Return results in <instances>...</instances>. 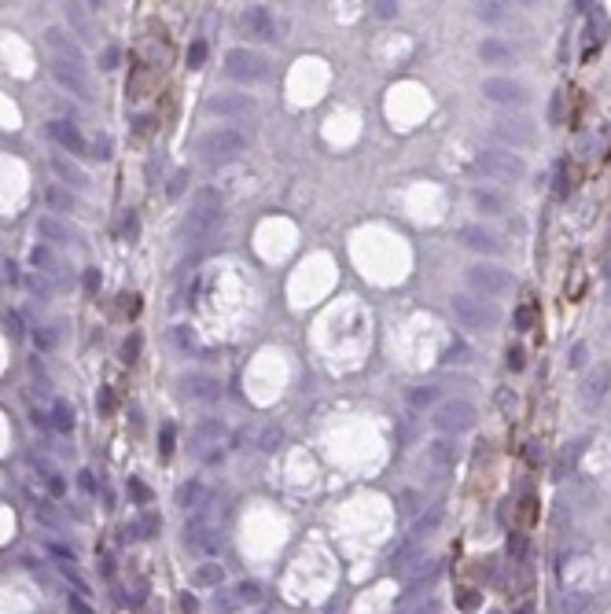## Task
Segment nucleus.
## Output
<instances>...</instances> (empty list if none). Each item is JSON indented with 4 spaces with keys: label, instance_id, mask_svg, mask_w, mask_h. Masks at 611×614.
<instances>
[{
    "label": "nucleus",
    "instance_id": "36",
    "mask_svg": "<svg viewBox=\"0 0 611 614\" xmlns=\"http://www.w3.org/2000/svg\"><path fill=\"white\" fill-rule=\"evenodd\" d=\"M118 59H122V52H118V48H103L100 52V70H114Z\"/></svg>",
    "mask_w": 611,
    "mask_h": 614
},
{
    "label": "nucleus",
    "instance_id": "53",
    "mask_svg": "<svg viewBox=\"0 0 611 614\" xmlns=\"http://www.w3.org/2000/svg\"><path fill=\"white\" fill-rule=\"evenodd\" d=\"M125 235H130V240H136V218H133V213L125 218Z\"/></svg>",
    "mask_w": 611,
    "mask_h": 614
},
{
    "label": "nucleus",
    "instance_id": "35",
    "mask_svg": "<svg viewBox=\"0 0 611 614\" xmlns=\"http://www.w3.org/2000/svg\"><path fill=\"white\" fill-rule=\"evenodd\" d=\"M118 301H122L118 309H122L125 317H136V313H141V295H122Z\"/></svg>",
    "mask_w": 611,
    "mask_h": 614
},
{
    "label": "nucleus",
    "instance_id": "60",
    "mask_svg": "<svg viewBox=\"0 0 611 614\" xmlns=\"http://www.w3.org/2000/svg\"><path fill=\"white\" fill-rule=\"evenodd\" d=\"M490 614H501V611H490Z\"/></svg>",
    "mask_w": 611,
    "mask_h": 614
},
{
    "label": "nucleus",
    "instance_id": "47",
    "mask_svg": "<svg viewBox=\"0 0 611 614\" xmlns=\"http://www.w3.org/2000/svg\"><path fill=\"white\" fill-rule=\"evenodd\" d=\"M497 405H501V412H512V408H516V394L501 390V394H497Z\"/></svg>",
    "mask_w": 611,
    "mask_h": 614
},
{
    "label": "nucleus",
    "instance_id": "30",
    "mask_svg": "<svg viewBox=\"0 0 611 614\" xmlns=\"http://www.w3.org/2000/svg\"><path fill=\"white\" fill-rule=\"evenodd\" d=\"M56 427L63 430V434H70V430H74V408L67 401H56Z\"/></svg>",
    "mask_w": 611,
    "mask_h": 614
},
{
    "label": "nucleus",
    "instance_id": "28",
    "mask_svg": "<svg viewBox=\"0 0 611 614\" xmlns=\"http://www.w3.org/2000/svg\"><path fill=\"white\" fill-rule=\"evenodd\" d=\"M221 578H225V567L218 563H207L196 570V585H221Z\"/></svg>",
    "mask_w": 611,
    "mask_h": 614
},
{
    "label": "nucleus",
    "instance_id": "58",
    "mask_svg": "<svg viewBox=\"0 0 611 614\" xmlns=\"http://www.w3.org/2000/svg\"><path fill=\"white\" fill-rule=\"evenodd\" d=\"M416 614H438V603H427V607H420Z\"/></svg>",
    "mask_w": 611,
    "mask_h": 614
},
{
    "label": "nucleus",
    "instance_id": "37",
    "mask_svg": "<svg viewBox=\"0 0 611 614\" xmlns=\"http://www.w3.org/2000/svg\"><path fill=\"white\" fill-rule=\"evenodd\" d=\"M530 324H534V309L530 306H519L516 309V328L519 331H530Z\"/></svg>",
    "mask_w": 611,
    "mask_h": 614
},
{
    "label": "nucleus",
    "instance_id": "6",
    "mask_svg": "<svg viewBox=\"0 0 611 614\" xmlns=\"http://www.w3.org/2000/svg\"><path fill=\"white\" fill-rule=\"evenodd\" d=\"M479 169L486 177L512 184V180H519L523 173H527V162H523L519 155H512L508 147H490V151H482V155H479Z\"/></svg>",
    "mask_w": 611,
    "mask_h": 614
},
{
    "label": "nucleus",
    "instance_id": "40",
    "mask_svg": "<svg viewBox=\"0 0 611 614\" xmlns=\"http://www.w3.org/2000/svg\"><path fill=\"white\" fill-rule=\"evenodd\" d=\"M372 8H376L380 19H398V4H394V0H380V4H372Z\"/></svg>",
    "mask_w": 611,
    "mask_h": 614
},
{
    "label": "nucleus",
    "instance_id": "49",
    "mask_svg": "<svg viewBox=\"0 0 611 614\" xmlns=\"http://www.w3.org/2000/svg\"><path fill=\"white\" fill-rule=\"evenodd\" d=\"M169 452H174V427H163V456H169Z\"/></svg>",
    "mask_w": 611,
    "mask_h": 614
},
{
    "label": "nucleus",
    "instance_id": "44",
    "mask_svg": "<svg viewBox=\"0 0 611 614\" xmlns=\"http://www.w3.org/2000/svg\"><path fill=\"white\" fill-rule=\"evenodd\" d=\"M203 59H207V45H203V41H196V45H191V52H188V63H191V67H199Z\"/></svg>",
    "mask_w": 611,
    "mask_h": 614
},
{
    "label": "nucleus",
    "instance_id": "24",
    "mask_svg": "<svg viewBox=\"0 0 611 614\" xmlns=\"http://www.w3.org/2000/svg\"><path fill=\"white\" fill-rule=\"evenodd\" d=\"M589 30H586V45L593 48L597 41H604V30H608V19H604V12H593V8H589Z\"/></svg>",
    "mask_w": 611,
    "mask_h": 614
},
{
    "label": "nucleus",
    "instance_id": "9",
    "mask_svg": "<svg viewBox=\"0 0 611 614\" xmlns=\"http://www.w3.org/2000/svg\"><path fill=\"white\" fill-rule=\"evenodd\" d=\"M578 390H582L578 397H582L586 408H597L608 397V390H611V364H597V368H589Z\"/></svg>",
    "mask_w": 611,
    "mask_h": 614
},
{
    "label": "nucleus",
    "instance_id": "59",
    "mask_svg": "<svg viewBox=\"0 0 611 614\" xmlns=\"http://www.w3.org/2000/svg\"><path fill=\"white\" fill-rule=\"evenodd\" d=\"M608 301H611V287H608Z\"/></svg>",
    "mask_w": 611,
    "mask_h": 614
},
{
    "label": "nucleus",
    "instance_id": "26",
    "mask_svg": "<svg viewBox=\"0 0 611 614\" xmlns=\"http://www.w3.org/2000/svg\"><path fill=\"white\" fill-rule=\"evenodd\" d=\"M48 207H52V210H63V213H70L74 207H78V202H74V195H70V191H63L59 184H52V188H48Z\"/></svg>",
    "mask_w": 611,
    "mask_h": 614
},
{
    "label": "nucleus",
    "instance_id": "19",
    "mask_svg": "<svg viewBox=\"0 0 611 614\" xmlns=\"http://www.w3.org/2000/svg\"><path fill=\"white\" fill-rule=\"evenodd\" d=\"M479 59L486 63V67H505V63H512V48L497 37H486L479 45Z\"/></svg>",
    "mask_w": 611,
    "mask_h": 614
},
{
    "label": "nucleus",
    "instance_id": "45",
    "mask_svg": "<svg viewBox=\"0 0 611 614\" xmlns=\"http://www.w3.org/2000/svg\"><path fill=\"white\" fill-rule=\"evenodd\" d=\"M30 262H34V265H45V268H48V265H52V251H48V246H37V251L30 254Z\"/></svg>",
    "mask_w": 611,
    "mask_h": 614
},
{
    "label": "nucleus",
    "instance_id": "31",
    "mask_svg": "<svg viewBox=\"0 0 611 614\" xmlns=\"http://www.w3.org/2000/svg\"><path fill=\"white\" fill-rule=\"evenodd\" d=\"M479 19H486V23H501V19H505V4H479Z\"/></svg>",
    "mask_w": 611,
    "mask_h": 614
},
{
    "label": "nucleus",
    "instance_id": "51",
    "mask_svg": "<svg viewBox=\"0 0 611 614\" xmlns=\"http://www.w3.org/2000/svg\"><path fill=\"white\" fill-rule=\"evenodd\" d=\"M96 287H100V273H96V268H85V290L92 295Z\"/></svg>",
    "mask_w": 611,
    "mask_h": 614
},
{
    "label": "nucleus",
    "instance_id": "17",
    "mask_svg": "<svg viewBox=\"0 0 611 614\" xmlns=\"http://www.w3.org/2000/svg\"><path fill=\"white\" fill-rule=\"evenodd\" d=\"M52 173H56L63 184H70V188H89V173H85L81 166L67 162L63 155H52Z\"/></svg>",
    "mask_w": 611,
    "mask_h": 614
},
{
    "label": "nucleus",
    "instance_id": "21",
    "mask_svg": "<svg viewBox=\"0 0 611 614\" xmlns=\"http://www.w3.org/2000/svg\"><path fill=\"white\" fill-rule=\"evenodd\" d=\"M210 111L214 114H251L254 100L251 96H221V100H210Z\"/></svg>",
    "mask_w": 611,
    "mask_h": 614
},
{
    "label": "nucleus",
    "instance_id": "4",
    "mask_svg": "<svg viewBox=\"0 0 611 614\" xmlns=\"http://www.w3.org/2000/svg\"><path fill=\"white\" fill-rule=\"evenodd\" d=\"M464 276H468V287L475 290L479 298H505V295H512V287H516L512 273L501 265H471Z\"/></svg>",
    "mask_w": 611,
    "mask_h": 614
},
{
    "label": "nucleus",
    "instance_id": "18",
    "mask_svg": "<svg viewBox=\"0 0 611 614\" xmlns=\"http://www.w3.org/2000/svg\"><path fill=\"white\" fill-rule=\"evenodd\" d=\"M37 232L45 243H74L78 240V235L70 232V224H63L59 218H52V213H45V218L37 221Z\"/></svg>",
    "mask_w": 611,
    "mask_h": 614
},
{
    "label": "nucleus",
    "instance_id": "55",
    "mask_svg": "<svg viewBox=\"0 0 611 614\" xmlns=\"http://www.w3.org/2000/svg\"><path fill=\"white\" fill-rule=\"evenodd\" d=\"M402 504H405V511H413V504H416V493H402Z\"/></svg>",
    "mask_w": 611,
    "mask_h": 614
},
{
    "label": "nucleus",
    "instance_id": "48",
    "mask_svg": "<svg viewBox=\"0 0 611 614\" xmlns=\"http://www.w3.org/2000/svg\"><path fill=\"white\" fill-rule=\"evenodd\" d=\"M136 353H141V339H130V342L122 346V357H125V361H136Z\"/></svg>",
    "mask_w": 611,
    "mask_h": 614
},
{
    "label": "nucleus",
    "instance_id": "14",
    "mask_svg": "<svg viewBox=\"0 0 611 614\" xmlns=\"http://www.w3.org/2000/svg\"><path fill=\"white\" fill-rule=\"evenodd\" d=\"M240 26L247 30V37H258V41H276V26L269 19V8H247L240 15Z\"/></svg>",
    "mask_w": 611,
    "mask_h": 614
},
{
    "label": "nucleus",
    "instance_id": "32",
    "mask_svg": "<svg viewBox=\"0 0 611 614\" xmlns=\"http://www.w3.org/2000/svg\"><path fill=\"white\" fill-rule=\"evenodd\" d=\"M236 596L247 600V603H258V600H262V585H254V581H243V585L236 589Z\"/></svg>",
    "mask_w": 611,
    "mask_h": 614
},
{
    "label": "nucleus",
    "instance_id": "25",
    "mask_svg": "<svg viewBox=\"0 0 611 614\" xmlns=\"http://www.w3.org/2000/svg\"><path fill=\"white\" fill-rule=\"evenodd\" d=\"M438 522H442V504H438V508H431L427 515H420V519H416V526H413V537H427V533H435V530H438Z\"/></svg>",
    "mask_w": 611,
    "mask_h": 614
},
{
    "label": "nucleus",
    "instance_id": "43",
    "mask_svg": "<svg viewBox=\"0 0 611 614\" xmlns=\"http://www.w3.org/2000/svg\"><path fill=\"white\" fill-rule=\"evenodd\" d=\"M505 364H508L512 372H523V364H527V361H523V350H519V346H512V350H508V361H505Z\"/></svg>",
    "mask_w": 611,
    "mask_h": 614
},
{
    "label": "nucleus",
    "instance_id": "41",
    "mask_svg": "<svg viewBox=\"0 0 611 614\" xmlns=\"http://www.w3.org/2000/svg\"><path fill=\"white\" fill-rule=\"evenodd\" d=\"M67 19L74 23V30H78L81 37H89V23H85V19H81V12H78V8H67Z\"/></svg>",
    "mask_w": 611,
    "mask_h": 614
},
{
    "label": "nucleus",
    "instance_id": "29",
    "mask_svg": "<svg viewBox=\"0 0 611 614\" xmlns=\"http://www.w3.org/2000/svg\"><path fill=\"white\" fill-rule=\"evenodd\" d=\"M586 361H589V342H574L571 353H567V368H586Z\"/></svg>",
    "mask_w": 611,
    "mask_h": 614
},
{
    "label": "nucleus",
    "instance_id": "11",
    "mask_svg": "<svg viewBox=\"0 0 611 614\" xmlns=\"http://www.w3.org/2000/svg\"><path fill=\"white\" fill-rule=\"evenodd\" d=\"M45 45H48V52H52V59H63V63H74V67H85V52H81V45H74V41L63 34L59 26L45 30Z\"/></svg>",
    "mask_w": 611,
    "mask_h": 614
},
{
    "label": "nucleus",
    "instance_id": "16",
    "mask_svg": "<svg viewBox=\"0 0 611 614\" xmlns=\"http://www.w3.org/2000/svg\"><path fill=\"white\" fill-rule=\"evenodd\" d=\"M180 390H185V397H191V401H218L221 386H218V379H210V375H185V379H180Z\"/></svg>",
    "mask_w": 611,
    "mask_h": 614
},
{
    "label": "nucleus",
    "instance_id": "52",
    "mask_svg": "<svg viewBox=\"0 0 611 614\" xmlns=\"http://www.w3.org/2000/svg\"><path fill=\"white\" fill-rule=\"evenodd\" d=\"M556 195H560V199L567 195V169L563 166H560V173H556Z\"/></svg>",
    "mask_w": 611,
    "mask_h": 614
},
{
    "label": "nucleus",
    "instance_id": "46",
    "mask_svg": "<svg viewBox=\"0 0 611 614\" xmlns=\"http://www.w3.org/2000/svg\"><path fill=\"white\" fill-rule=\"evenodd\" d=\"M92 151H96L92 158H100V162H103V158H111V140H107V136H103V140H96V147H92Z\"/></svg>",
    "mask_w": 611,
    "mask_h": 614
},
{
    "label": "nucleus",
    "instance_id": "3",
    "mask_svg": "<svg viewBox=\"0 0 611 614\" xmlns=\"http://www.w3.org/2000/svg\"><path fill=\"white\" fill-rule=\"evenodd\" d=\"M431 423L442 430V434H468L479 423V412L471 401H460V397H449V401H438L431 412Z\"/></svg>",
    "mask_w": 611,
    "mask_h": 614
},
{
    "label": "nucleus",
    "instance_id": "8",
    "mask_svg": "<svg viewBox=\"0 0 611 614\" xmlns=\"http://www.w3.org/2000/svg\"><path fill=\"white\" fill-rule=\"evenodd\" d=\"M52 78L59 81V89H67L70 96H78V100H96V92H92V81H89V74H85V67H74V63H63V59H52Z\"/></svg>",
    "mask_w": 611,
    "mask_h": 614
},
{
    "label": "nucleus",
    "instance_id": "57",
    "mask_svg": "<svg viewBox=\"0 0 611 614\" xmlns=\"http://www.w3.org/2000/svg\"><path fill=\"white\" fill-rule=\"evenodd\" d=\"M180 607H185V614H191V611H196V600L185 596V600H180Z\"/></svg>",
    "mask_w": 611,
    "mask_h": 614
},
{
    "label": "nucleus",
    "instance_id": "1",
    "mask_svg": "<svg viewBox=\"0 0 611 614\" xmlns=\"http://www.w3.org/2000/svg\"><path fill=\"white\" fill-rule=\"evenodd\" d=\"M196 151L203 155V162L221 166V162H232V158H240L243 151H247V136H243L240 129L221 125V129H210V133H203Z\"/></svg>",
    "mask_w": 611,
    "mask_h": 614
},
{
    "label": "nucleus",
    "instance_id": "10",
    "mask_svg": "<svg viewBox=\"0 0 611 614\" xmlns=\"http://www.w3.org/2000/svg\"><path fill=\"white\" fill-rule=\"evenodd\" d=\"M482 96H486L490 103H527V89H523L519 81L512 78H486L482 81Z\"/></svg>",
    "mask_w": 611,
    "mask_h": 614
},
{
    "label": "nucleus",
    "instance_id": "5",
    "mask_svg": "<svg viewBox=\"0 0 611 614\" xmlns=\"http://www.w3.org/2000/svg\"><path fill=\"white\" fill-rule=\"evenodd\" d=\"M221 218V195L214 188H199L191 195V207H188V232L191 235H207Z\"/></svg>",
    "mask_w": 611,
    "mask_h": 614
},
{
    "label": "nucleus",
    "instance_id": "12",
    "mask_svg": "<svg viewBox=\"0 0 611 614\" xmlns=\"http://www.w3.org/2000/svg\"><path fill=\"white\" fill-rule=\"evenodd\" d=\"M490 133H494V140H501V144H508V151L534 144V125L527 122V118H516V122H494Z\"/></svg>",
    "mask_w": 611,
    "mask_h": 614
},
{
    "label": "nucleus",
    "instance_id": "7",
    "mask_svg": "<svg viewBox=\"0 0 611 614\" xmlns=\"http://www.w3.org/2000/svg\"><path fill=\"white\" fill-rule=\"evenodd\" d=\"M225 74L232 81H262V78H269V59L251 48H232L225 56Z\"/></svg>",
    "mask_w": 611,
    "mask_h": 614
},
{
    "label": "nucleus",
    "instance_id": "50",
    "mask_svg": "<svg viewBox=\"0 0 611 614\" xmlns=\"http://www.w3.org/2000/svg\"><path fill=\"white\" fill-rule=\"evenodd\" d=\"M130 489H133V497L141 500V504H147V497H152V493H147V486H141L136 478H130Z\"/></svg>",
    "mask_w": 611,
    "mask_h": 614
},
{
    "label": "nucleus",
    "instance_id": "13",
    "mask_svg": "<svg viewBox=\"0 0 611 614\" xmlns=\"http://www.w3.org/2000/svg\"><path fill=\"white\" fill-rule=\"evenodd\" d=\"M460 243H464L468 251H475V254H486V257L501 254L497 235L490 229H482V224H464V229H460Z\"/></svg>",
    "mask_w": 611,
    "mask_h": 614
},
{
    "label": "nucleus",
    "instance_id": "39",
    "mask_svg": "<svg viewBox=\"0 0 611 614\" xmlns=\"http://www.w3.org/2000/svg\"><path fill=\"white\" fill-rule=\"evenodd\" d=\"M479 603H482V600H479L475 589H464V592H460V611H475Z\"/></svg>",
    "mask_w": 611,
    "mask_h": 614
},
{
    "label": "nucleus",
    "instance_id": "2",
    "mask_svg": "<svg viewBox=\"0 0 611 614\" xmlns=\"http://www.w3.org/2000/svg\"><path fill=\"white\" fill-rule=\"evenodd\" d=\"M449 309H453V317L468 331H490V328H497V320H501L494 301H482L475 295H453L449 298Z\"/></svg>",
    "mask_w": 611,
    "mask_h": 614
},
{
    "label": "nucleus",
    "instance_id": "22",
    "mask_svg": "<svg viewBox=\"0 0 611 614\" xmlns=\"http://www.w3.org/2000/svg\"><path fill=\"white\" fill-rule=\"evenodd\" d=\"M427 456H431L438 467H453L457 464V445H453V441H446V438H435L431 445H427Z\"/></svg>",
    "mask_w": 611,
    "mask_h": 614
},
{
    "label": "nucleus",
    "instance_id": "20",
    "mask_svg": "<svg viewBox=\"0 0 611 614\" xmlns=\"http://www.w3.org/2000/svg\"><path fill=\"white\" fill-rule=\"evenodd\" d=\"M471 207H475L479 213H486V218H501V213L508 210V207H505V199L494 195V191H482V188L471 191Z\"/></svg>",
    "mask_w": 611,
    "mask_h": 614
},
{
    "label": "nucleus",
    "instance_id": "38",
    "mask_svg": "<svg viewBox=\"0 0 611 614\" xmlns=\"http://www.w3.org/2000/svg\"><path fill=\"white\" fill-rule=\"evenodd\" d=\"M527 552V533H512L508 537V555H523Z\"/></svg>",
    "mask_w": 611,
    "mask_h": 614
},
{
    "label": "nucleus",
    "instance_id": "54",
    "mask_svg": "<svg viewBox=\"0 0 611 614\" xmlns=\"http://www.w3.org/2000/svg\"><path fill=\"white\" fill-rule=\"evenodd\" d=\"M100 408H103V412H111V408H114V397L103 394V397H100Z\"/></svg>",
    "mask_w": 611,
    "mask_h": 614
},
{
    "label": "nucleus",
    "instance_id": "33",
    "mask_svg": "<svg viewBox=\"0 0 611 614\" xmlns=\"http://www.w3.org/2000/svg\"><path fill=\"white\" fill-rule=\"evenodd\" d=\"M185 184H188V169H177L174 180H169V188H166V195H169V199H177L180 191H185Z\"/></svg>",
    "mask_w": 611,
    "mask_h": 614
},
{
    "label": "nucleus",
    "instance_id": "42",
    "mask_svg": "<svg viewBox=\"0 0 611 614\" xmlns=\"http://www.w3.org/2000/svg\"><path fill=\"white\" fill-rule=\"evenodd\" d=\"M460 357H468L464 342H457V346H449V350L442 353V361H446V364H460Z\"/></svg>",
    "mask_w": 611,
    "mask_h": 614
},
{
    "label": "nucleus",
    "instance_id": "15",
    "mask_svg": "<svg viewBox=\"0 0 611 614\" xmlns=\"http://www.w3.org/2000/svg\"><path fill=\"white\" fill-rule=\"evenodd\" d=\"M48 136L56 140V144L63 147V151H70V155H85L89 151V144H85V136L78 133V125H70V122H48Z\"/></svg>",
    "mask_w": 611,
    "mask_h": 614
},
{
    "label": "nucleus",
    "instance_id": "56",
    "mask_svg": "<svg viewBox=\"0 0 611 614\" xmlns=\"http://www.w3.org/2000/svg\"><path fill=\"white\" fill-rule=\"evenodd\" d=\"M81 486H85V489H96V482H92L89 471H81Z\"/></svg>",
    "mask_w": 611,
    "mask_h": 614
},
{
    "label": "nucleus",
    "instance_id": "34",
    "mask_svg": "<svg viewBox=\"0 0 611 614\" xmlns=\"http://www.w3.org/2000/svg\"><path fill=\"white\" fill-rule=\"evenodd\" d=\"M280 438H284V430H280V427H265V434H262V449H265V452H273L276 445H280Z\"/></svg>",
    "mask_w": 611,
    "mask_h": 614
},
{
    "label": "nucleus",
    "instance_id": "23",
    "mask_svg": "<svg viewBox=\"0 0 611 614\" xmlns=\"http://www.w3.org/2000/svg\"><path fill=\"white\" fill-rule=\"evenodd\" d=\"M225 434V423H218V419H203V423L196 427V434H191V445H203V441H218Z\"/></svg>",
    "mask_w": 611,
    "mask_h": 614
},
{
    "label": "nucleus",
    "instance_id": "27",
    "mask_svg": "<svg viewBox=\"0 0 611 614\" xmlns=\"http://www.w3.org/2000/svg\"><path fill=\"white\" fill-rule=\"evenodd\" d=\"M435 401H438V386H416V390H409V405L413 408H427Z\"/></svg>",
    "mask_w": 611,
    "mask_h": 614
}]
</instances>
